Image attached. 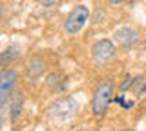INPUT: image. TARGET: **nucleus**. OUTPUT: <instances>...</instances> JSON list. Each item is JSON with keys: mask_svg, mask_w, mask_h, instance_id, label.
<instances>
[{"mask_svg": "<svg viewBox=\"0 0 146 131\" xmlns=\"http://www.w3.org/2000/svg\"><path fill=\"white\" fill-rule=\"evenodd\" d=\"M111 98H113V84L110 82V80L99 82V86L95 88V93H93V100H91L93 115L95 117H102L104 113H106Z\"/></svg>", "mask_w": 146, "mask_h": 131, "instance_id": "f257e3e1", "label": "nucleus"}, {"mask_svg": "<svg viewBox=\"0 0 146 131\" xmlns=\"http://www.w3.org/2000/svg\"><path fill=\"white\" fill-rule=\"evenodd\" d=\"M77 109H79V104H77L75 98L71 97H60L58 100H55L49 107V115L55 120H70L77 115Z\"/></svg>", "mask_w": 146, "mask_h": 131, "instance_id": "f03ea898", "label": "nucleus"}, {"mask_svg": "<svg viewBox=\"0 0 146 131\" xmlns=\"http://www.w3.org/2000/svg\"><path fill=\"white\" fill-rule=\"evenodd\" d=\"M88 20H90V9L86 6H77V7H73L70 11V15L66 16V20H64V29H66V33L75 35L84 28Z\"/></svg>", "mask_w": 146, "mask_h": 131, "instance_id": "7ed1b4c3", "label": "nucleus"}, {"mask_svg": "<svg viewBox=\"0 0 146 131\" xmlns=\"http://www.w3.org/2000/svg\"><path fill=\"white\" fill-rule=\"evenodd\" d=\"M91 55H93V60L97 64H108V62H111L117 57V49H115L111 40L104 38V40H99L91 47Z\"/></svg>", "mask_w": 146, "mask_h": 131, "instance_id": "20e7f679", "label": "nucleus"}, {"mask_svg": "<svg viewBox=\"0 0 146 131\" xmlns=\"http://www.w3.org/2000/svg\"><path fill=\"white\" fill-rule=\"evenodd\" d=\"M17 82H18V73L15 69H2V73H0V98H2V102L11 95Z\"/></svg>", "mask_w": 146, "mask_h": 131, "instance_id": "39448f33", "label": "nucleus"}, {"mask_svg": "<svg viewBox=\"0 0 146 131\" xmlns=\"http://www.w3.org/2000/svg\"><path fill=\"white\" fill-rule=\"evenodd\" d=\"M113 38L117 40L119 46L131 47V46H135V44L139 42V33H137L135 29H131V28H121V29H117L115 33H113Z\"/></svg>", "mask_w": 146, "mask_h": 131, "instance_id": "423d86ee", "label": "nucleus"}, {"mask_svg": "<svg viewBox=\"0 0 146 131\" xmlns=\"http://www.w3.org/2000/svg\"><path fill=\"white\" fill-rule=\"evenodd\" d=\"M22 104H24V95L17 93L15 98H13V104H11V122H13V124H15V120L18 118V115H20Z\"/></svg>", "mask_w": 146, "mask_h": 131, "instance_id": "0eeeda50", "label": "nucleus"}, {"mask_svg": "<svg viewBox=\"0 0 146 131\" xmlns=\"http://www.w3.org/2000/svg\"><path fill=\"white\" fill-rule=\"evenodd\" d=\"M18 57H20V51H18V47H7L6 51H2V57H0V60H2L4 66H7V64H11V62H15Z\"/></svg>", "mask_w": 146, "mask_h": 131, "instance_id": "6e6552de", "label": "nucleus"}, {"mask_svg": "<svg viewBox=\"0 0 146 131\" xmlns=\"http://www.w3.org/2000/svg\"><path fill=\"white\" fill-rule=\"evenodd\" d=\"M42 6H46V7H51V6H57V4H60L62 0H38Z\"/></svg>", "mask_w": 146, "mask_h": 131, "instance_id": "1a4fd4ad", "label": "nucleus"}, {"mask_svg": "<svg viewBox=\"0 0 146 131\" xmlns=\"http://www.w3.org/2000/svg\"><path fill=\"white\" fill-rule=\"evenodd\" d=\"M124 0H110V4H122Z\"/></svg>", "mask_w": 146, "mask_h": 131, "instance_id": "9d476101", "label": "nucleus"}, {"mask_svg": "<svg viewBox=\"0 0 146 131\" xmlns=\"http://www.w3.org/2000/svg\"><path fill=\"white\" fill-rule=\"evenodd\" d=\"M144 49H146V44H144Z\"/></svg>", "mask_w": 146, "mask_h": 131, "instance_id": "9b49d317", "label": "nucleus"}]
</instances>
